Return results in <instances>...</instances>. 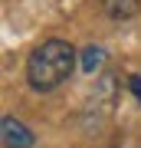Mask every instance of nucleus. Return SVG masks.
<instances>
[{
    "instance_id": "nucleus-1",
    "label": "nucleus",
    "mask_w": 141,
    "mask_h": 148,
    "mask_svg": "<svg viewBox=\"0 0 141 148\" xmlns=\"http://www.w3.org/2000/svg\"><path fill=\"white\" fill-rule=\"evenodd\" d=\"M76 63H79V56H76L72 43H66V40H43L30 53V59H26V82L36 92H49V89L63 86L69 76H72Z\"/></svg>"
},
{
    "instance_id": "nucleus-2",
    "label": "nucleus",
    "mask_w": 141,
    "mask_h": 148,
    "mask_svg": "<svg viewBox=\"0 0 141 148\" xmlns=\"http://www.w3.org/2000/svg\"><path fill=\"white\" fill-rule=\"evenodd\" d=\"M0 138H3V148H33L36 145V135L13 115L0 119Z\"/></svg>"
},
{
    "instance_id": "nucleus-3",
    "label": "nucleus",
    "mask_w": 141,
    "mask_h": 148,
    "mask_svg": "<svg viewBox=\"0 0 141 148\" xmlns=\"http://www.w3.org/2000/svg\"><path fill=\"white\" fill-rule=\"evenodd\" d=\"M99 3L112 20H131L141 10V0H99Z\"/></svg>"
},
{
    "instance_id": "nucleus-4",
    "label": "nucleus",
    "mask_w": 141,
    "mask_h": 148,
    "mask_svg": "<svg viewBox=\"0 0 141 148\" xmlns=\"http://www.w3.org/2000/svg\"><path fill=\"white\" fill-rule=\"evenodd\" d=\"M105 63H108V53H105L102 46H85L82 53H79V69H82V73H89V76L102 73Z\"/></svg>"
},
{
    "instance_id": "nucleus-5",
    "label": "nucleus",
    "mask_w": 141,
    "mask_h": 148,
    "mask_svg": "<svg viewBox=\"0 0 141 148\" xmlns=\"http://www.w3.org/2000/svg\"><path fill=\"white\" fill-rule=\"evenodd\" d=\"M128 86H131V92H135V99L141 102V76H138V73H135V76L128 79Z\"/></svg>"
}]
</instances>
